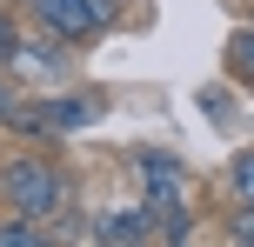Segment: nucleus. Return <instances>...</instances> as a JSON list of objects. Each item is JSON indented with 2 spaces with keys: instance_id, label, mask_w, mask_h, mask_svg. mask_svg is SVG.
Instances as JSON below:
<instances>
[{
  "instance_id": "f257e3e1",
  "label": "nucleus",
  "mask_w": 254,
  "mask_h": 247,
  "mask_svg": "<svg viewBox=\"0 0 254 247\" xmlns=\"http://www.w3.org/2000/svg\"><path fill=\"white\" fill-rule=\"evenodd\" d=\"M0 200L27 221H54V214H67L74 187L47 154H13V160H0Z\"/></svg>"
},
{
  "instance_id": "f03ea898",
  "label": "nucleus",
  "mask_w": 254,
  "mask_h": 247,
  "mask_svg": "<svg viewBox=\"0 0 254 247\" xmlns=\"http://www.w3.org/2000/svg\"><path fill=\"white\" fill-rule=\"evenodd\" d=\"M101 114H107L101 94H74V87H61V94H40V100H20L7 127H20V134H47V141H54V134H87Z\"/></svg>"
},
{
  "instance_id": "7ed1b4c3",
  "label": "nucleus",
  "mask_w": 254,
  "mask_h": 247,
  "mask_svg": "<svg viewBox=\"0 0 254 247\" xmlns=\"http://www.w3.org/2000/svg\"><path fill=\"white\" fill-rule=\"evenodd\" d=\"M127 0H27V13H34L40 34L67 40V47H87L94 34H107V27L121 20Z\"/></svg>"
},
{
  "instance_id": "20e7f679",
  "label": "nucleus",
  "mask_w": 254,
  "mask_h": 247,
  "mask_svg": "<svg viewBox=\"0 0 254 247\" xmlns=\"http://www.w3.org/2000/svg\"><path fill=\"white\" fill-rule=\"evenodd\" d=\"M7 74H20V87L27 80H40V87H54V80H67L74 74V47L67 40H54V34H13V53H7Z\"/></svg>"
},
{
  "instance_id": "39448f33",
  "label": "nucleus",
  "mask_w": 254,
  "mask_h": 247,
  "mask_svg": "<svg viewBox=\"0 0 254 247\" xmlns=\"http://www.w3.org/2000/svg\"><path fill=\"white\" fill-rule=\"evenodd\" d=\"M134 167H140V200H147V207L188 200V167H181V154H167V147H140Z\"/></svg>"
},
{
  "instance_id": "423d86ee",
  "label": "nucleus",
  "mask_w": 254,
  "mask_h": 247,
  "mask_svg": "<svg viewBox=\"0 0 254 247\" xmlns=\"http://www.w3.org/2000/svg\"><path fill=\"white\" fill-rule=\"evenodd\" d=\"M87 241H101V247H140V241H154V214H147V200L94 214V221H87Z\"/></svg>"
},
{
  "instance_id": "0eeeda50",
  "label": "nucleus",
  "mask_w": 254,
  "mask_h": 247,
  "mask_svg": "<svg viewBox=\"0 0 254 247\" xmlns=\"http://www.w3.org/2000/svg\"><path fill=\"white\" fill-rule=\"evenodd\" d=\"M147 214H154V241H188V234H194L188 200H167V207H147Z\"/></svg>"
},
{
  "instance_id": "6e6552de",
  "label": "nucleus",
  "mask_w": 254,
  "mask_h": 247,
  "mask_svg": "<svg viewBox=\"0 0 254 247\" xmlns=\"http://www.w3.org/2000/svg\"><path fill=\"white\" fill-rule=\"evenodd\" d=\"M228 74H234V80H248V87H254V20H248V27H234V34H228Z\"/></svg>"
},
{
  "instance_id": "1a4fd4ad",
  "label": "nucleus",
  "mask_w": 254,
  "mask_h": 247,
  "mask_svg": "<svg viewBox=\"0 0 254 247\" xmlns=\"http://www.w3.org/2000/svg\"><path fill=\"white\" fill-rule=\"evenodd\" d=\"M228 194L254 207V147H248V154H234V167H228Z\"/></svg>"
},
{
  "instance_id": "9d476101",
  "label": "nucleus",
  "mask_w": 254,
  "mask_h": 247,
  "mask_svg": "<svg viewBox=\"0 0 254 247\" xmlns=\"http://www.w3.org/2000/svg\"><path fill=\"white\" fill-rule=\"evenodd\" d=\"M40 241H47V234H40V227L27 221V214H13V221L0 227V247H40Z\"/></svg>"
},
{
  "instance_id": "9b49d317",
  "label": "nucleus",
  "mask_w": 254,
  "mask_h": 247,
  "mask_svg": "<svg viewBox=\"0 0 254 247\" xmlns=\"http://www.w3.org/2000/svg\"><path fill=\"white\" fill-rule=\"evenodd\" d=\"M228 241H234V247H254V207H248V200H234V221H228Z\"/></svg>"
},
{
  "instance_id": "f8f14e48",
  "label": "nucleus",
  "mask_w": 254,
  "mask_h": 247,
  "mask_svg": "<svg viewBox=\"0 0 254 247\" xmlns=\"http://www.w3.org/2000/svg\"><path fill=\"white\" fill-rule=\"evenodd\" d=\"M13 107H20V87H13V80H7V67H0V127L13 120Z\"/></svg>"
},
{
  "instance_id": "ddd939ff",
  "label": "nucleus",
  "mask_w": 254,
  "mask_h": 247,
  "mask_svg": "<svg viewBox=\"0 0 254 247\" xmlns=\"http://www.w3.org/2000/svg\"><path fill=\"white\" fill-rule=\"evenodd\" d=\"M7 53H13V20L0 13V67H7Z\"/></svg>"
},
{
  "instance_id": "4468645a",
  "label": "nucleus",
  "mask_w": 254,
  "mask_h": 247,
  "mask_svg": "<svg viewBox=\"0 0 254 247\" xmlns=\"http://www.w3.org/2000/svg\"><path fill=\"white\" fill-rule=\"evenodd\" d=\"M20 7H27V0H20Z\"/></svg>"
}]
</instances>
